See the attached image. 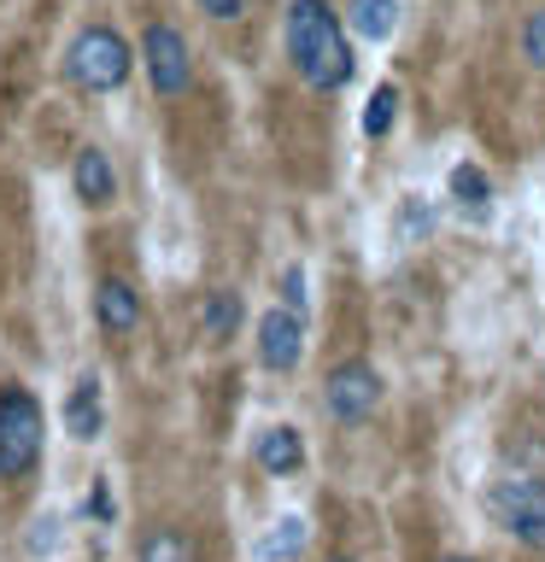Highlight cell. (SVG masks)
<instances>
[{
	"mask_svg": "<svg viewBox=\"0 0 545 562\" xmlns=\"http://www.w3.org/2000/svg\"><path fill=\"white\" fill-rule=\"evenodd\" d=\"M253 463L264 474H299L305 469V434L288 428V422H276V428H258L253 439Z\"/></svg>",
	"mask_w": 545,
	"mask_h": 562,
	"instance_id": "10",
	"label": "cell"
},
{
	"mask_svg": "<svg viewBox=\"0 0 545 562\" xmlns=\"http://www.w3.org/2000/svg\"><path fill=\"white\" fill-rule=\"evenodd\" d=\"M446 562H469V557H446Z\"/></svg>",
	"mask_w": 545,
	"mask_h": 562,
	"instance_id": "23",
	"label": "cell"
},
{
	"mask_svg": "<svg viewBox=\"0 0 545 562\" xmlns=\"http://www.w3.org/2000/svg\"><path fill=\"white\" fill-rule=\"evenodd\" d=\"M381 369L369 363V358H346V363H334L329 369V381H323V404H329V416L341 422V428H364L369 416L381 411Z\"/></svg>",
	"mask_w": 545,
	"mask_h": 562,
	"instance_id": "5",
	"label": "cell"
},
{
	"mask_svg": "<svg viewBox=\"0 0 545 562\" xmlns=\"http://www.w3.org/2000/svg\"><path fill=\"white\" fill-rule=\"evenodd\" d=\"M329 562H352V557H329Z\"/></svg>",
	"mask_w": 545,
	"mask_h": 562,
	"instance_id": "22",
	"label": "cell"
},
{
	"mask_svg": "<svg viewBox=\"0 0 545 562\" xmlns=\"http://www.w3.org/2000/svg\"><path fill=\"white\" fill-rule=\"evenodd\" d=\"M288 59L299 70V82L316 88V94H341L352 82V42L341 30V12L329 0H293L288 7Z\"/></svg>",
	"mask_w": 545,
	"mask_h": 562,
	"instance_id": "1",
	"label": "cell"
},
{
	"mask_svg": "<svg viewBox=\"0 0 545 562\" xmlns=\"http://www.w3.org/2000/svg\"><path fill=\"white\" fill-rule=\"evenodd\" d=\"M299 351H305V316L276 305L258 316V363L270 369V375H288V369L299 363Z\"/></svg>",
	"mask_w": 545,
	"mask_h": 562,
	"instance_id": "7",
	"label": "cell"
},
{
	"mask_svg": "<svg viewBox=\"0 0 545 562\" xmlns=\"http://www.w3.org/2000/svg\"><path fill=\"white\" fill-rule=\"evenodd\" d=\"M141 70H147V82H153L158 100H182L193 88L188 35L176 24H147V30H141Z\"/></svg>",
	"mask_w": 545,
	"mask_h": 562,
	"instance_id": "6",
	"label": "cell"
},
{
	"mask_svg": "<svg viewBox=\"0 0 545 562\" xmlns=\"http://www.w3.org/2000/svg\"><path fill=\"white\" fill-rule=\"evenodd\" d=\"M487 516L504 527L510 539L540 544L545 539V474H499L487 486Z\"/></svg>",
	"mask_w": 545,
	"mask_h": 562,
	"instance_id": "3",
	"label": "cell"
},
{
	"mask_svg": "<svg viewBox=\"0 0 545 562\" xmlns=\"http://www.w3.org/2000/svg\"><path fill=\"white\" fill-rule=\"evenodd\" d=\"M141 53L123 42V30L112 24H82L77 35H70L65 47V82L82 88V94H118L123 82H130Z\"/></svg>",
	"mask_w": 545,
	"mask_h": 562,
	"instance_id": "2",
	"label": "cell"
},
{
	"mask_svg": "<svg viewBox=\"0 0 545 562\" xmlns=\"http://www.w3.org/2000/svg\"><path fill=\"white\" fill-rule=\"evenodd\" d=\"M205 18H218V24H235V18L246 12V0H193Z\"/></svg>",
	"mask_w": 545,
	"mask_h": 562,
	"instance_id": "21",
	"label": "cell"
},
{
	"mask_svg": "<svg viewBox=\"0 0 545 562\" xmlns=\"http://www.w3.org/2000/svg\"><path fill=\"white\" fill-rule=\"evenodd\" d=\"M65 434L77 439V446H94V439L105 434V386H100L94 369L70 381V393H65Z\"/></svg>",
	"mask_w": 545,
	"mask_h": 562,
	"instance_id": "8",
	"label": "cell"
},
{
	"mask_svg": "<svg viewBox=\"0 0 545 562\" xmlns=\"http://www.w3.org/2000/svg\"><path fill=\"white\" fill-rule=\"evenodd\" d=\"M522 59L534 70H545V7H534V12H527V24H522Z\"/></svg>",
	"mask_w": 545,
	"mask_h": 562,
	"instance_id": "19",
	"label": "cell"
},
{
	"mask_svg": "<svg viewBox=\"0 0 545 562\" xmlns=\"http://www.w3.org/2000/svg\"><path fill=\"white\" fill-rule=\"evenodd\" d=\"M446 200L464 211V217H475L481 223L487 211H492V176L475 165V158H457L452 165V176H446Z\"/></svg>",
	"mask_w": 545,
	"mask_h": 562,
	"instance_id": "12",
	"label": "cell"
},
{
	"mask_svg": "<svg viewBox=\"0 0 545 562\" xmlns=\"http://www.w3.org/2000/svg\"><path fill=\"white\" fill-rule=\"evenodd\" d=\"M70 193L88 205V211H105L118 200V165L105 147H82L77 158H70Z\"/></svg>",
	"mask_w": 545,
	"mask_h": 562,
	"instance_id": "9",
	"label": "cell"
},
{
	"mask_svg": "<svg viewBox=\"0 0 545 562\" xmlns=\"http://www.w3.org/2000/svg\"><path fill=\"white\" fill-rule=\"evenodd\" d=\"M42 457V398L30 386H0V474H24Z\"/></svg>",
	"mask_w": 545,
	"mask_h": 562,
	"instance_id": "4",
	"label": "cell"
},
{
	"mask_svg": "<svg viewBox=\"0 0 545 562\" xmlns=\"http://www.w3.org/2000/svg\"><path fill=\"white\" fill-rule=\"evenodd\" d=\"M200 328H205V340H235V328H241V293H235V288L205 293V305H200Z\"/></svg>",
	"mask_w": 545,
	"mask_h": 562,
	"instance_id": "14",
	"label": "cell"
},
{
	"mask_svg": "<svg viewBox=\"0 0 545 562\" xmlns=\"http://www.w3.org/2000/svg\"><path fill=\"white\" fill-rule=\"evenodd\" d=\"M429 228H434V205L422 200V193H404L399 211H393V235L399 240H422Z\"/></svg>",
	"mask_w": 545,
	"mask_h": 562,
	"instance_id": "17",
	"label": "cell"
},
{
	"mask_svg": "<svg viewBox=\"0 0 545 562\" xmlns=\"http://www.w3.org/2000/svg\"><path fill=\"white\" fill-rule=\"evenodd\" d=\"M305 544H311V521L305 516H281L270 533L253 544V557L258 562H293V557H305Z\"/></svg>",
	"mask_w": 545,
	"mask_h": 562,
	"instance_id": "13",
	"label": "cell"
},
{
	"mask_svg": "<svg viewBox=\"0 0 545 562\" xmlns=\"http://www.w3.org/2000/svg\"><path fill=\"white\" fill-rule=\"evenodd\" d=\"M135 562H200V557H193L188 533H176V527H153V533L141 539V557Z\"/></svg>",
	"mask_w": 545,
	"mask_h": 562,
	"instance_id": "16",
	"label": "cell"
},
{
	"mask_svg": "<svg viewBox=\"0 0 545 562\" xmlns=\"http://www.w3.org/2000/svg\"><path fill=\"white\" fill-rule=\"evenodd\" d=\"M94 316H100L105 334H118V340H123V334L141 328V293L123 276H105L100 288H94Z\"/></svg>",
	"mask_w": 545,
	"mask_h": 562,
	"instance_id": "11",
	"label": "cell"
},
{
	"mask_svg": "<svg viewBox=\"0 0 545 562\" xmlns=\"http://www.w3.org/2000/svg\"><path fill=\"white\" fill-rule=\"evenodd\" d=\"M281 305L305 316V305H311V281H305V263H288V270H281Z\"/></svg>",
	"mask_w": 545,
	"mask_h": 562,
	"instance_id": "20",
	"label": "cell"
},
{
	"mask_svg": "<svg viewBox=\"0 0 545 562\" xmlns=\"http://www.w3.org/2000/svg\"><path fill=\"white\" fill-rule=\"evenodd\" d=\"M352 30H358L364 42H393L399 0H352Z\"/></svg>",
	"mask_w": 545,
	"mask_h": 562,
	"instance_id": "15",
	"label": "cell"
},
{
	"mask_svg": "<svg viewBox=\"0 0 545 562\" xmlns=\"http://www.w3.org/2000/svg\"><path fill=\"white\" fill-rule=\"evenodd\" d=\"M393 117H399V88H393V82H381L376 94H369V105H364V135H369V140H381L387 130H393Z\"/></svg>",
	"mask_w": 545,
	"mask_h": 562,
	"instance_id": "18",
	"label": "cell"
}]
</instances>
